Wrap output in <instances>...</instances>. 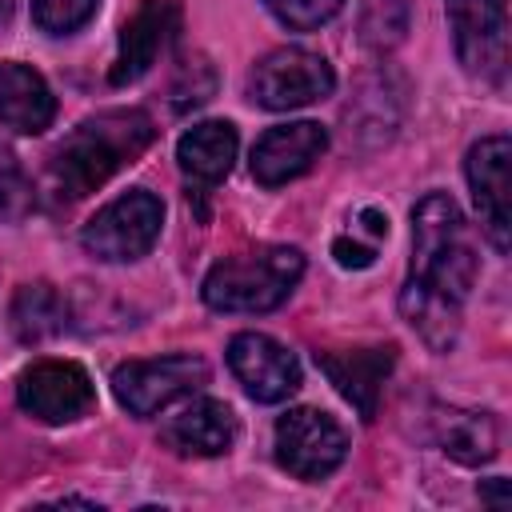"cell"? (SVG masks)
Segmentation results:
<instances>
[{"instance_id":"6da1fadb","label":"cell","mask_w":512,"mask_h":512,"mask_svg":"<svg viewBox=\"0 0 512 512\" xmlns=\"http://www.w3.org/2000/svg\"><path fill=\"white\" fill-rule=\"evenodd\" d=\"M156 136V124L140 108H108L80 120L48 156V184L60 200H80L132 164Z\"/></svg>"},{"instance_id":"7a4b0ae2","label":"cell","mask_w":512,"mask_h":512,"mask_svg":"<svg viewBox=\"0 0 512 512\" xmlns=\"http://www.w3.org/2000/svg\"><path fill=\"white\" fill-rule=\"evenodd\" d=\"M476 272H480V256H476L460 204L448 192H428L424 200H416L408 280L464 304V296L476 284Z\"/></svg>"},{"instance_id":"3957f363","label":"cell","mask_w":512,"mask_h":512,"mask_svg":"<svg viewBox=\"0 0 512 512\" xmlns=\"http://www.w3.org/2000/svg\"><path fill=\"white\" fill-rule=\"evenodd\" d=\"M304 276V252L292 244H260L216 260L200 296L216 312H272Z\"/></svg>"},{"instance_id":"277c9868","label":"cell","mask_w":512,"mask_h":512,"mask_svg":"<svg viewBox=\"0 0 512 512\" xmlns=\"http://www.w3.org/2000/svg\"><path fill=\"white\" fill-rule=\"evenodd\" d=\"M164 228V204L148 188H132L104 204L80 232V244L92 260L104 264H132L152 252Z\"/></svg>"},{"instance_id":"5b68a950","label":"cell","mask_w":512,"mask_h":512,"mask_svg":"<svg viewBox=\"0 0 512 512\" xmlns=\"http://www.w3.org/2000/svg\"><path fill=\"white\" fill-rule=\"evenodd\" d=\"M336 72L320 52L308 48H276L256 60L248 72V100L268 112H292L308 108L324 96H332Z\"/></svg>"},{"instance_id":"8992f818","label":"cell","mask_w":512,"mask_h":512,"mask_svg":"<svg viewBox=\"0 0 512 512\" xmlns=\"http://www.w3.org/2000/svg\"><path fill=\"white\" fill-rule=\"evenodd\" d=\"M276 464L296 480H324L348 456L344 428L320 408H288L272 432Z\"/></svg>"},{"instance_id":"52a82bcc","label":"cell","mask_w":512,"mask_h":512,"mask_svg":"<svg viewBox=\"0 0 512 512\" xmlns=\"http://www.w3.org/2000/svg\"><path fill=\"white\" fill-rule=\"evenodd\" d=\"M456 60L468 76L484 84H504L508 76V4L504 0H444Z\"/></svg>"},{"instance_id":"ba28073f","label":"cell","mask_w":512,"mask_h":512,"mask_svg":"<svg viewBox=\"0 0 512 512\" xmlns=\"http://www.w3.org/2000/svg\"><path fill=\"white\" fill-rule=\"evenodd\" d=\"M204 384H208V364L188 352L156 356V360H128L112 372V396L132 416H156L160 408L176 404L180 396H192Z\"/></svg>"},{"instance_id":"9c48e42d","label":"cell","mask_w":512,"mask_h":512,"mask_svg":"<svg viewBox=\"0 0 512 512\" xmlns=\"http://www.w3.org/2000/svg\"><path fill=\"white\" fill-rule=\"evenodd\" d=\"M16 400L28 416L44 424H72L92 412L96 388L88 372L72 360H36L16 380Z\"/></svg>"},{"instance_id":"30bf717a","label":"cell","mask_w":512,"mask_h":512,"mask_svg":"<svg viewBox=\"0 0 512 512\" xmlns=\"http://www.w3.org/2000/svg\"><path fill=\"white\" fill-rule=\"evenodd\" d=\"M508 160H512V144L508 136H480L468 148L464 160V176L484 224V236L492 240L496 252H508V228H512V184H508Z\"/></svg>"},{"instance_id":"8fae6325","label":"cell","mask_w":512,"mask_h":512,"mask_svg":"<svg viewBox=\"0 0 512 512\" xmlns=\"http://www.w3.org/2000/svg\"><path fill=\"white\" fill-rule=\"evenodd\" d=\"M228 368L256 404H280L300 388V360L264 332H240L228 340Z\"/></svg>"},{"instance_id":"7c38bea8","label":"cell","mask_w":512,"mask_h":512,"mask_svg":"<svg viewBox=\"0 0 512 512\" xmlns=\"http://www.w3.org/2000/svg\"><path fill=\"white\" fill-rule=\"evenodd\" d=\"M328 148V132L316 120H292V124H276L268 128L256 144H252V180L260 188H280L296 176H304Z\"/></svg>"},{"instance_id":"4fadbf2b","label":"cell","mask_w":512,"mask_h":512,"mask_svg":"<svg viewBox=\"0 0 512 512\" xmlns=\"http://www.w3.org/2000/svg\"><path fill=\"white\" fill-rule=\"evenodd\" d=\"M236 432V412L212 396L188 400L160 424V440L176 456H224L236 444Z\"/></svg>"},{"instance_id":"5bb4252c","label":"cell","mask_w":512,"mask_h":512,"mask_svg":"<svg viewBox=\"0 0 512 512\" xmlns=\"http://www.w3.org/2000/svg\"><path fill=\"white\" fill-rule=\"evenodd\" d=\"M172 28H176V4H172V0H140V8H136V12L124 20V28H120L116 60H112V68H108V80H112L116 88L140 80V76L156 64V56H160V48L168 44Z\"/></svg>"},{"instance_id":"9a60e30c","label":"cell","mask_w":512,"mask_h":512,"mask_svg":"<svg viewBox=\"0 0 512 512\" xmlns=\"http://www.w3.org/2000/svg\"><path fill=\"white\" fill-rule=\"evenodd\" d=\"M392 360H396V348H392V344H384V348L316 352V364L324 368V376L336 384V392H340L364 420L376 416L380 384H384V376L392 372Z\"/></svg>"},{"instance_id":"2e32d148","label":"cell","mask_w":512,"mask_h":512,"mask_svg":"<svg viewBox=\"0 0 512 512\" xmlns=\"http://www.w3.org/2000/svg\"><path fill=\"white\" fill-rule=\"evenodd\" d=\"M52 120H56V96L48 80L20 60H0V124L36 136Z\"/></svg>"},{"instance_id":"e0dca14e","label":"cell","mask_w":512,"mask_h":512,"mask_svg":"<svg viewBox=\"0 0 512 512\" xmlns=\"http://www.w3.org/2000/svg\"><path fill=\"white\" fill-rule=\"evenodd\" d=\"M432 436L444 448V456H452L456 464H488L500 448V428L488 412L476 408H436L432 412Z\"/></svg>"},{"instance_id":"ac0fdd59","label":"cell","mask_w":512,"mask_h":512,"mask_svg":"<svg viewBox=\"0 0 512 512\" xmlns=\"http://www.w3.org/2000/svg\"><path fill=\"white\" fill-rule=\"evenodd\" d=\"M236 148H240V136L228 120H204V124H192L180 144H176V160L180 168L200 180V184H216L232 172V160H236Z\"/></svg>"},{"instance_id":"d6986e66","label":"cell","mask_w":512,"mask_h":512,"mask_svg":"<svg viewBox=\"0 0 512 512\" xmlns=\"http://www.w3.org/2000/svg\"><path fill=\"white\" fill-rule=\"evenodd\" d=\"M400 312L432 352H448L460 336V300H448V296H440L416 280H404Z\"/></svg>"},{"instance_id":"ffe728a7","label":"cell","mask_w":512,"mask_h":512,"mask_svg":"<svg viewBox=\"0 0 512 512\" xmlns=\"http://www.w3.org/2000/svg\"><path fill=\"white\" fill-rule=\"evenodd\" d=\"M8 324H12V336L20 344H44V340L64 332L68 304L48 280H36V284L16 288L12 308H8Z\"/></svg>"},{"instance_id":"44dd1931","label":"cell","mask_w":512,"mask_h":512,"mask_svg":"<svg viewBox=\"0 0 512 512\" xmlns=\"http://www.w3.org/2000/svg\"><path fill=\"white\" fill-rule=\"evenodd\" d=\"M384 240H388V216L380 208H360L352 228L332 240V256L340 268H368L376 264V252Z\"/></svg>"},{"instance_id":"7402d4cb","label":"cell","mask_w":512,"mask_h":512,"mask_svg":"<svg viewBox=\"0 0 512 512\" xmlns=\"http://www.w3.org/2000/svg\"><path fill=\"white\" fill-rule=\"evenodd\" d=\"M32 208H36L32 180L24 176L16 152L0 144V220H12V224H16V220H24Z\"/></svg>"},{"instance_id":"603a6c76","label":"cell","mask_w":512,"mask_h":512,"mask_svg":"<svg viewBox=\"0 0 512 512\" xmlns=\"http://www.w3.org/2000/svg\"><path fill=\"white\" fill-rule=\"evenodd\" d=\"M100 0H32V24L48 36H68L96 16Z\"/></svg>"},{"instance_id":"cb8c5ba5","label":"cell","mask_w":512,"mask_h":512,"mask_svg":"<svg viewBox=\"0 0 512 512\" xmlns=\"http://www.w3.org/2000/svg\"><path fill=\"white\" fill-rule=\"evenodd\" d=\"M264 8H268L284 28H292V32H312V28L328 24V20L344 8V0H264Z\"/></svg>"},{"instance_id":"d4e9b609","label":"cell","mask_w":512,"mask_h":512,"mask_svg":"<svg viewBox=\"0 0 512 512\" xmlns=\"http://www.w3.org/2000/svg\"><path fill=\"white\" fill-rule=\"evenodd\" d=\"M204 64H208L204 56H196V60H184V64H180V76H176V84H172L176 108H188V104H204V100L212 96V88H216V84H196V72H200Z\"/></svg>"},{"instance_id":"484cf974","label":"cell","mask_w":512,"mask_h":512,"mask_svg":"<svg viewBox=\"0 0 512 512\" xmlns=\"http://www.w3.org/2000/svg\"><path fill=\"white\" fill-rule=\"evenodd\" d=\"M480 496L492 500V504H504V500H508V480H504V476H492V480L480 488Z\"/></svg>"}]
</instances>
